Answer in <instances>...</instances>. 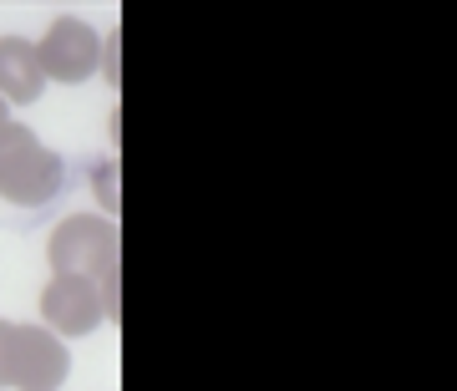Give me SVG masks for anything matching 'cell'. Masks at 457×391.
Wrapping results in <instances>:
<instances>
[{
	"label": "cell",
	"instance_id": "1",
	"mask_svg": "<svg viewBox=\"0 0 457 391\" xmlns=\"http://www.w3.org/2000/svg\"><path fill=\"white\" fill-rule=\"evenodd\" d=\"M66 183V163L62 153H51L31 128L5 122L0 128V198L21 204V209H41L62 194Z\"/></svg>",
	"mask_w": 457,
	"mask_h": 391
},
{
	"label": "cell",
	"instance_id": "2",
	"mask_svg": "<svg viewBox=\"0 0 457 391\" xmlns=\"http://www.w3.org/2000/svg\"><path fill=\"white\" fill-rule=\"evenodd\" d=\"M46 254H51V270H56V275L102 279V270H117V264H122V239H117L112 219L77 213V219H62V224H56Z\"/></svg>",
	"mask_w": 457,
	"mask_h": 391
},
{
	"label": "cell",
	"instance_id": "3",
	"mask_svg": "<svg viewBox=\"0 0 457 391\" xmlns=\"http://www.w3.org/2000/svg\"><path fill=\"white\" fill-rule=\"evenodd\" d=\"M36 56H41V71L46 82H62V87H77L87 82L92 71L102 66V36L77 16H62L51 21L46 36L36 41Z\"/></svg>",
	"mask_w": 457,
	"mask_h": 391
},
{
	"label": "cell",
	"instance_id": "4",
	"mask_svg": "<svg viewBox=\"0 0 457 391\" xmlns=\"http://www.w3.org/2000/svg\"><path fill=\"white\" fill-rule=\"evenodd\" d=\"M71 376V351L62 336L46 326H16V351H11V387L21 391H62Z\"/></svg>",
	"mask_w": 457,
	"mask_h": 391
},
{
	"label": "cell",
	"instance_id": "5",
	"mask_svg": "<svg viewBox=\"0 0 457 391\" xmlns=\"http://www.w3.org/2000/svg\"><path fill=\"white\" fill-rule=\"evenodd\" d=\"M41 315H46V330H51V336H92V330L107 320L97 279L51 275V285L41 290Z\"/></svg>",
	"mask_w": 457,
	"mask_h": 391
},
{
	"label": "cell",
	"instance_id": "6",
	"mask_svg": "<svg viewBox=\"0 0 457 391\" xmlns=\"http://www.w3.org/2000/svg\"><path fill=\"white\" fill-rule=\"evenodd\" d=\"M46 92V71H41V56H36V41L26 36H0V102H41Z\"/></svg>",
	"mask_w": 457,
	"mask_h": 391
},
{
	"label": "cell",
	"instance_id": "7",
	"mask_svg": "<svg viewBox=\"0 0 457 391\" xmlns=\"http://www.w3.org/2000/svg\"><path fill=\"white\" fill-rule=\"evenodd\" d=\"M92 188H97V198L107 204V219H112V213L122 209V198H117V158L97 163V173H92Z\"/></svg>",
	"mask_w": 457,
	"mask_h": 391
},
{
	"label": "cell",
	"instance_id": "8",
	"mask_svg": "<svg viewBox=\"0 0 457 391\" xmlns=\"http://www.w3.org/2000/svg\"><path fill=\"white\" fill-rule=\"evenodd\" d=\"M11 351H16V326L0 320V387H11Z\"/></svg>",
	"mask_w": 457,
	"mask_h": 391
},
{
	"label": "cell",
	"instance_id": "9",
	"mask_svg": "<svg viewBox=\"0 0 457 391\" xmlns=\"http://www.w3.org/2000/svg\"><path fill=\"white\" fill-rule=\"evenodd\" d=\"M117 46H122V36H107V46H102V66H107V82L117 87Z\"/></svg>",
	"mask_w": 457,
	"mask_h": 391
},
{
	"label": "cell",
	"instance_id": "10",
	"mask_svg": "<svg viewBox=\"0 0 457 391\" xmlns=\"http://www.w3.org/2000/svg\"><path fill=\"white\" fill-rule=\"evenodd\" d=\"M5 122H11V107H5V102H0V128H5Z\"/></svg>",
	"mask_w": 457,
	"mask_h": 391
}]
</instances>
